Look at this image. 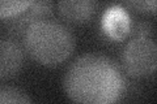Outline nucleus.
I'll return each instance as SVG.
<instances>
[{"label":"nucleus","mask_w":157,"mask_h":104,"mask_svg":"<svg viewBox=\"0 0 157 104\" xmlns=\"http://www.w3.org/2000/svg\"><path fill=\"white\" fill-rule=\"evenodd\" d=\"M102 30L114 41H123L131 30V21L121 5L107 8L102 16Z\"/></svg>","instance_id":"nucleus-5"},{"label":"nucleus","mask_w":157,"mask_h":104,"mask_svg":"<svg viewBox=\"0 0 157 104\" xmlns=\"http://www.w3.org/2000/svg\"><path fill=\"white\" fill-rule=\"evenodd\" d=\"M127 5L136 9V11H139V12L155 13V11H156V2L155 0H149V2H128Z\"/></svg>","instance_id":"nucleus-9"},{"label":"nucleus","mask_w":157,"mask_h":104,"mask_svg":"<svg viewBox=\"0 0 157 104\" xmlns=\"http://www.w3.org/2000/svg\"><path fill=\"white\" fill-rule=\"evenodd\" d=\"M22 39L33 60L46 66L62 64L75 49V37L71 30L55 21L39 20L32 23Z\"/></svg>","instance_id":"nucleus-2"},{"label":"nucleus","mask_w":157,"mask_h":104,"mask_svg":"<svg viewBox=\"0 0 157 104\" xmlns=\"http://www.w3.org/2000/svg\"><path fill=\"white\" fill-rule=\"evenodd\" d=\"M32 2H0V20L12 18L17 14L25 12Z\"/></svg>","instance_id":"nucleus-8"},{"label":"nucleus","mask_w":157,"mask_h":104,"mask_svg":"<svg viewBox=\"0 0 157 104\" xmlns=\"http://www.w3.org/2000/svg\"><path fill=\"white\" fill-rule=\"evenodd\" d=\"M124 70L132 77H147L156 72L157 46L149 37H137L123 49Z\"/></svg>","instance_id":"nucleus-3"},{"label":"nucleus","mask_w":157,"mask_h":104,"mask_svg":"<svg viewBox=\"0 0 157 104\" xmlns=\"http://www.w3.org/2000/svg\"><path fill=\"white\" fill-rule=\"evenodd\" d=\"M63 86L73 104H118L126 82L119 66L111 59L86 53L67 69Z\"/></svg>","instance_id":"nucleus-1"},{"label":"nucleus","mask_w":157,"mask_h":104,"mask_svg":"<svg viewBox=\"0 0 157 104\" xmlns=\"http://www.w3.org/2000/svg\"><path fill=\"white\" fill-rule=\"evenodd\" d=\"M58 8L67 21L81 23L86 22L93 16L97 3L92 0H62L58 3Z\"/></svg>","instance_id":"nucleus-6"},{"label":"nucleus","mask_w":157,"mask_h":104,"mask_svg":"<svg viewBox=\"0 0 157 104\" xmlns=\"http://www.w3.org/2000/svg\"><path fill=\"white\" fill-rule=\"evenodd\" d=\"M24 65V51L11 38H0V80L17 76Z\"/></svg>","instance_id":"nucleus-4"},{"label":"nucleus","mask_w":157,"mask_h":104,"mask_svg":"<svg viewBox=\"0 0 157 104\" xmlns=\"http://www.w3.org/2000/svg\"><path fill=\"white\" fill-rule=\"evenodd\" d=\"M0 104H34L24 91L14 87H0Z\"/></svg>","instance_id":"nucleus-7"}]
</instances>
